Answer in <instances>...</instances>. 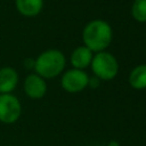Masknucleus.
<instances>
[{
    "label": "nucleus",
    "mask_w": 146,
    "mask_h": 146,
    "mask_svg": "<svg viewBox=\"0 0 146 146\" xmlns=\"http://www.w3.org/2000/svg\"><path fill=\"white\" fill-rule=\"evenodd\" d=\"M113 31L111 25L103 19H94L87 23L82 31L83 46L92 52L104 51L112 42Z\"/></svg>",
    "instance_id": "obj_1"
},
{
    "label": "nucleus",
    "mask_w": 146,
    "mask_h": 146,
    "mask_svg": "<svg viewBox=\"0 0 146 146\" xmlns=\"http://www.w3.org/2000/svg\"><path fill=\"white\" fill-rule=\"evenodd\" d=\"M66 59L58 49H48L42 51L34 60V71L43 79L58 76L65 68Z\"/></svg>",
    "instance_id": "obj_2"
},
{
    "label": "nucleus",
    "mask_w": 146,
    "mask_h": 146,
    "mask_svg": "<svg viewBox=\"0 0 146 146\" xmlns=\"http://www.w3.org/2000/svg\"><path fill=\"white\" fill-rule=\"evenodd\" d=\"M92 73L99 80L108 81L114 79L119 73V63L114 55L108 51H99L92 56L90 63Z\"/></svg>",
    "instance_id": "obj_3"
},
{
    "label": "nucleus",
    "mask_w": 146,
    "mask_h": 146,
    "mask_svg": "<svg viewBox=\"0 0 146 146\" xmlns=\"http://www.w3.org/2000/svg\"><path fill=\"white\" fill-rule=\"evenodd\" d=\"M22 114V104L13 94H0V122L15 123Z\"/></svg>",
    "instance_id": "obj_4"
},
{
    "label": "nucleus",
    "mask_w": 146,
    "mask_h": 146,
    "mask_svg": "<svg viewBox=\"0 0 146 146\" xmlns=\"http://www.w3.org/2000/svg\"><path fill=\"white\" fill-rule=\"evenodd\" d=\"M89 83V76L83 70L78 68H71L64 72L60 79V86L62 88L70 92V94H76L82 91L88 87Z\"/></svg>",
    "instance_id": "obj_5"
},
{
    "label": "nucleus",
    "mask_w": 146,
    "mask_h": 146,
    "mask_svg": "<svg viewBox=\"0 0 146 146\" xmlns=\"http://www.w3.org/2000/svg\"><path fill=\"white\" fill-rule=\"evenodd\" d=\"M24 92L31 99H40L47 92V83L43 78L36 73L29 74L24 80Z\"/></svg>",
    "instance_id": "obj_6"
},
{
    "label": "nucleus",
    "mask_w": 146,
    "mask_h": 146,
    "mask_svg": "<svg viewBox=\"0 0 146 146\" xmlns=\"http://www.w3.org/2000/svg\"><path fill=\"white\" fill-rule=\"evenodd\" d=\"M18 73L15 68L10 66H5L0 68V94H11V91L17 87Z\"/></svg>",
    "instance_id": "obj_7"
},
{
    "label": "nucleus",
    "mask_w": 146,
    "mask_h": 146,
    "mask_svg": "<svg viewBox=\"0 0 146 146\" xmlns=\"http://www.w3.org/2000/svg\"><path fill=\"white\" fill-rule=\"evenodd\" d=\"M92 56L94 52L89 48H87L86 46H79L72 51L70 56V62L73 68L84 70L90 65Z\"/></svg>",
    "instance_id": "obj_8"
},
{
    "label": "nucleus",
    "mask_w": 146,
    "mask_h": 146,
    "mask_svg": "<svg viewBox=\"0 0 146 146\" xmlns=\"http://www.w3.org/2000/svg\"><path fill=\"white\" fill-rule=\"evenodd\" d=\"M17 11L25 17L38 16L43 8V0H15Z\"/></svg>",
    "instance_id": "obj_9"
},
{
    "label": "nucleus",
    "mask_w": 146,
    "mask_h": 146,
    "mask_svg": "<svg viewBox=\"0 0 146 146\" xmlns=\"http://www.w3.org/2000/svg\"><path fill=\"white\" fill-rule=\"evenodd\" d=\"M129 84L137 90L146 88V64L137 65L129 74Z\"/></svg>",
    "instance_id": "obj_10"
},
{
    "label": "nucleus",
    "mask_w": 146,
    "mask_h": 146,
    "mask_svg": "<svg viewBox=\"0 0 146 146\" xmlns=\"http://www.w3.org/2000/svg\"><path fill=\"white\" fill-rule=\"evenodd\" d=\"M132 18L138 23H146V0H135L131 6Z\"/></svg>",
    "instance_id": "obj_11"
},
{
    "label": "nucleus",
    "mask_w": 146,
    "mask_h": 146,
    "mask_svg": "<svg viewBox=\"0 0 146 146\" xmlns=\"http://www.w3.org/2000/svg\"><path fill=\"white\" fill-rule=\"evenodd\" d=\"M99 79L98 78H92V79H90L89 78V83H88V86H90V87H92V88H96V87H98L99 86Z\"/></svg>",
    "instance_id": "obj_12"
},
{
    "label": "nucleus",
    "mask_w": 146,
    "mask_h": 146,
    "mask_svg": "<svg viewBox=\"0 0 146 146\" xmlns=\"http://www.w3.org/2000/svg\"><path fill=\"white\" fill-rule=\"evenodd\" d=\"M108 146H119V143H116V141H110Z\"/></svg>",
    "instance_id": "obj_13"
}]
</instances>
